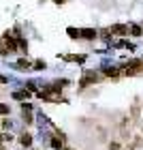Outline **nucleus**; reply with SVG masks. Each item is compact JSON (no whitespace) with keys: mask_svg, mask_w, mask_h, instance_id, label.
I'll list each match as a JSON object with an SVG mask.
<instances>
[{"mask_svg":"<svg viewBox=\"0 0 143 150\" xmlns=\"http://www.w3.org/2000/svg\"><path fill=\"white\" fill-rule=\"evenodd\" d=\"M19 142H22V146H30V144H32V137H30L28 133H24V135H22V139H19Z\"/></svg>","mask_w":143,"mask_h":150,"instance_id":"1","label":"nucleus"},{"mask_svg":"<svg viewBox=\"0 0 143 150\" xmlns=\"http://www.w3.org/2000/svg\"><path fill=\"white\" fill-rule=\"evenodd\" d=\"M111 30H113V32H120V35H124V32H128V28H126V26H113Z\"/></svg>","mask_w":143,"mask_h":150,"instance_id":"2","label":"nucleus"},{"mask_svg":"<svg viewBox=\"0 0 143 150\" xmlns=\"http://www.w3.org/2000/svg\"><path fill=\"white\" fill-rule=\"evenodd\" d=\"M51 146H53V148H56V150H60V148H62V139H58V137H53V139H51Z\"/></svg>","mask_w":143,"mask_h":150,"instance_id":"3","label":"nucleus"},{"mask_svg":"<svg viewBox=\"0 0 143 150\" xmlns=\"http://www.w3.org/2000/svg\"><path fill=\"white\" fill-rule=\"evenodd\" d=\"M83 37L86 39H94L96 37V30H83Z\"/></svg>","mask_w":143,"mask_h":150,"instance_id":"4","label":"nucleus"},{"mask_svg":"<svg viewBox=\"0 0 143 150\" xmlns=\"http://www.w3.org/2000/svg\"><path fill=\"white\" fill-rule=\"evenodd\" d=\"M17 67H19V69H30V62H28V60H19Z\"/></svg>","mask_w":143,"mask_h":150,"instance_id":"5","label":"nucleus"},{"mask_svg":"<svg viewBox=\"0 0 143 150\" xmlns=\"http://www.w3.org/2000/svg\"><path fill=\"white\" fill-rule=\"evenodd\" d=\"M0 114H9V105H4V103H0Z\"/></svg>","mask_w":143,"mask_h":150,"instance_id":"6","label":"nucleus"},{"mask_svg":"<svg viewBox=\"0 0 143 150\" xmlns=\"http://www.w3.org/2000/svg\"><path fill=\"white\" fill-rule=\"evenodd\" d=\"M11 139H13L11 133H4V135H2V142H11Z\"/></svg>","mask_w":143,"mask_h":150,"instance_id":"7","label":"nucleus"},{"mask_svg":"<svg viewBox=\"0 0 143 150\" xmlns=\"http://www.w3.org/2000/svg\"><path fill=\"white\" fill-rule=\"evenodd\" d=\"M105 75H118V71H115V69H107Z\"/></svg>","mask_w":143,"mask_h":150,"instance_id":"8","label":"nucleus"},{"mask_svg":"<svg viewBox=\"0 0 143 150\" xmlns=\"http://www.w3.org/2000/svg\"><path fill=\"white\" fill-rule=\"evenodd\" d=\"M4 81H6V77H0V84H4Z\"/></svg>","mask_w":143,"mask_h":150,"instance_id":"9","label":"nucleus"},{"mask_svg":"<svg viewBox=\"0 0 143 150\" xmlns=\"http://www.w3.org/2000/svg\"><path fill=\"white\" fill-rule=\"evenodd\" d=\"M53 2H58V4H60V2H64V0H53Z\"/></svg>","mask_w":143,"mask_h":150,"instance_id":"10","label":"nucleus"},{"mask_svg":"<svg viewBox=\"0 0 143 150\" xmlns=\"http://www.w3.org/2000/svg\"><path fill=\"white\" fill-rule=\"evenodd\" d=\"M0 150H4V148H2V146H0Z\"/></svg>","mask_w":143,"mask_h":150,"instance_id":"11","label":"nucleus"}]
</instances>
